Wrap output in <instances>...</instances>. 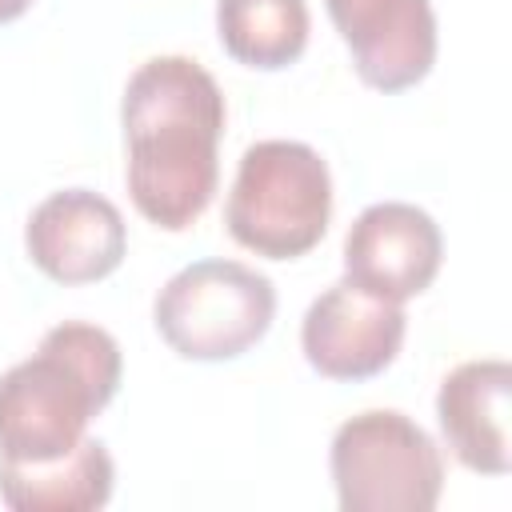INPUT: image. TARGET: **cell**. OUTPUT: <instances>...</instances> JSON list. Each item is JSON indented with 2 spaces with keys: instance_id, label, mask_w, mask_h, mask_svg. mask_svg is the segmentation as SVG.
<instances>
[{
  "instance_id": "4fadbf2b",
  "label": "cell",
  "mask_w": 512,
  "mask_h": 512,
  "mask_svg": "<svg viewBox=\"0 0 512 512\" xmlns=\"http://www.w3.org/2000/svg\"><path fill=\"white\" fill-rule=\"evenodd\" d=\"M28 4H32V0H0V24H8V20H16V16H24V12H28Z\"/></svg>"
},
{
  "instance_id": "7a4b0ae2",
  "label": "cell",
  "mask_w": 512,
  "mask_h": 512,
  "mask_svg": "<svg viewBox=\"0 0 512 512\" xmlns=\"http://www.w3.org/2000/svg\"><path fill=\"white\" fill-rule=\"evenodd\" d=\"M120 344L108 328L64 320L0 376V460L40 464L72 452L120 388Z\"/></svg>"
},
{
  "instance_id": "ba28073f",
  "label": "cell",
  "mask_w": 512,
  "mask_h": 512,
  "mask_svg": "<svg viewBox=\"0 0 512 512\" xmlns=\"http://www.w3.org/2000/svg\"><path fill=\"white\" fill-rule=\"evenodd\" d=\"M440 256V224L408 200L368 204L344 236V276L396 304L420 296L432 284Z\"/></svg>"
},
{
  "instance_id": "8992f818",
  "label": "cell",
  "mask_w": 512,
  "mask_h": 512,
  "mask_svg": "<svg viewBox=\"0 0 512 512\" xmlns=\"http://www.w3.org/2000/svg\"><path fill=\"white\" fill-rule=\"evenodd\" d=\"M404 328L408 316L396 300H384L344 276L308 304L300 348L328 380H368L396 360Z\"/></svg>"
},
{
  "instance_id": "8fae6325",
  "label": "cell",
  "mask_w": 512,
  "mask_h": 512,
  "mask_svg": "<svg viewBox=\"0 0 512 512\" xmlns=\"http://www.w3.org/2000/svg\"><path fill=\"white\" fill-rule=\"evenodd\" d=\"M112 484L116 464L92 436L56 460H0V500L12 512H96L112 500Z\"/></svg>"
},
{
  "instance_id": "3957f363",
  "label": "cell",
  "mask_w": 512,
  "mask_h": 512,
  "mask_svg": "<svg viewBox=\"0 0 512 512\" xmlns=\"http://www.w3.org/2000/svg\"><path fill=\"white\" fill-rule=\"evenodd\" d=\"M332 220V172L304 140H256L236 164L224 224L236 244L292 260L320 244Z\"/></svg>"
},
{
  "instance_id": "277c9868",
  "label": "cell",
  "mask_w": 512,
  "mask_h": 512,
  "mask_svg": "<svg viewBox=\"0 0 512 512\" xmlns=\"http://www.w3.org/2000/svg\"><path fill=\"white\" fill-rule=\"evenodd\" d=\"M344 512H432L444 488L436 440L396 408L348 416L328 452Z\"/></svg>"
},
{
  "instance_id": "52a82bcc",
  "label": "cell",
  "mask_w": 512,
  "mask_h": 512,
  "mask_svg": "<svg viewBox=\"0 0 512 512\" xmlns=\"http://www.w3.org/2000/svg\"><path fill=\"white\" fill-rule=\"evenodd\" d=\"M24 248L48 280L92 284L120 268L128 252V228L108 196L92 188H60L32 208L24 224Z\"/></svg>"
},
{
  "instance_id": "7c38bea8",
  "label": "cell",
  "mask_w": 512,
  "mask_h": 512,
  "mask_svg": "<svg viewBox=\"0 0 512 512\" xmlns=\"http://www.w3.org/2000/svg\"><path fill=\"white\" fill-rule=\"evenodd\" d=\"M216 36L248 68H288L308 44L304 0H216Z\"/></svg>"
},
{
  "instance_id": "5b68a950",
  "label": "cell",
  "mask_w": 512,
  "mask_h": 512,
  "mask_svg": "<svg viewBox=\"0 0 512 512\" xmlns=\"http://www.w3.org/2000/svg\"><path fill=\"white\" fill-rule=\"evenodd\" d=\"M276 316V288L240 260H192L164 280L152 304L156 332L184 360H232L248 352Z\"/></svg>"
},
{
  "instance_id": "30bf717a",
  "label": "cell",
  "mask_w": 512,
  "mask_h": 512,
  "mask_svg": "<svg viewBox=\"0 0 512 512\" xmlns=\"http://www.w3.org/2000/svg\"><path fill=\"white\" fill-rule=\"evenodd\" d=\"M512 368L508 360H464L436 392V420L452 456L484 476H504L512 468Z\"/></svg>"
},
{
  "instance_id": "9c48e42d",
  "label": "cell",
  "mask_w": 512,
  "mask_h": 512,
  "mask_svg": "<svg viewBox=\"0 0 512 512\" xmlns=\"http://www.w3.org/2000/svg\"><path fill=\"white\" fill-rule=\"evenodd\" d=\"M352 68L380 92L412 88L436 60V12L428 0H324Z\"/></svg>"
},
{
  "instance_id": "6da1fadb",
  "label": "cell",
  "mask_w": 512,
  "mask_h": 512,
  "mask_svg": "<svg viewBox=\"0 0 512 512\" xmlns=\"http://www.w3.org/2000/svg\"><path fill=\"white\" fill-rule=\"evenodd\" d=\"M120 124L128 144V192L144 220L184 232L216 196L224 92L188 56L144 60L124 88Z\"/></svg>"
}]
</instances>
